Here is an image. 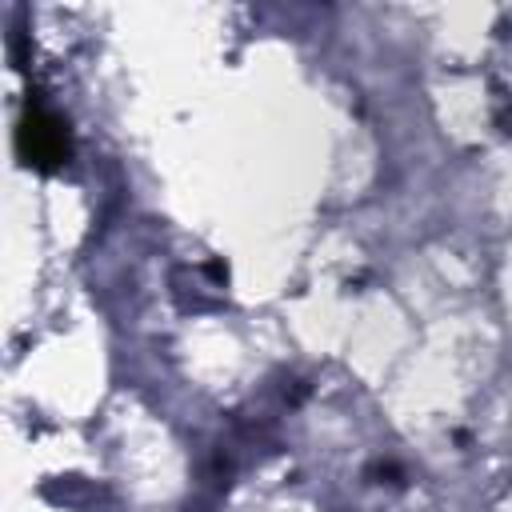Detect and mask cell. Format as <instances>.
<instances>
[{
  "instance_id": "1",
  "label": "cell",
  "mask_w": 512,
  "mask_h": 512,
  "mask_svg": "<svg viewBox=\"0 0 512 512\" xmlns=\"http://www.w3.org/2000/svg\"><path fill=\"white\" fill-rule=\"evenodd\" d=\"M16 156L24 168L52 176L72 160V132L60 112H52L40 96H32L16 120Z\"/></svg>"
}]
</instances>
